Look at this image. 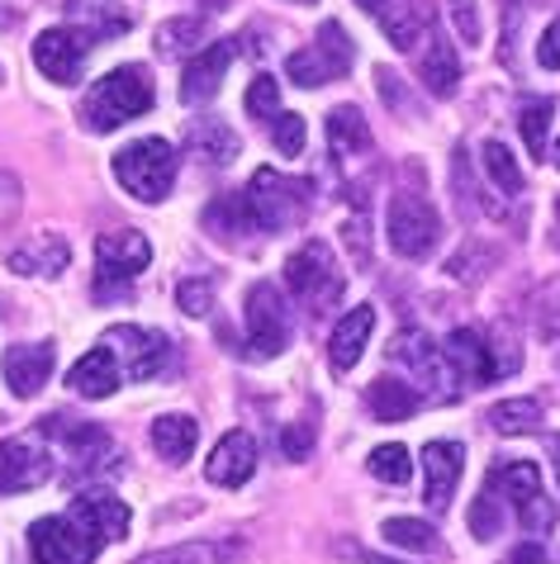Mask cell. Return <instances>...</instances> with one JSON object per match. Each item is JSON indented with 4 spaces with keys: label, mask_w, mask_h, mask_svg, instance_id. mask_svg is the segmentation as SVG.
<instances>
[{
    "label": "cell",
    "mask_w": 560,
    "mask_h": 564,
    "mask_svg": "<svg viewBox=\"0 0 560 564\" xmlns=\"http://www.w3.org/2000/svg\"><path fill=\"white\" fill-rule=\"evenodd\" d=\"M233 53H238V48H233V39H224V43H209L205 53H195L191 62H185V72H181V100L185 105H205V100L219 96Z\"/></svg>",
    "instance_id": "obj_19"
},
{
    "label": "cell",
    "mask_w": 560,
    "mask_h": 564,
    "mask_svg": "<svg viewBox=\"0 0 560 564\" xmlns=\"http://www.w3.org/2000/svg\"><path fill=\"white\" fill-rule=\"evenodd\" d=\"M489 427L499 436H523L541 427V403L537 399H504L489 409Z\"/></svg>",
    "instance_id": "obj_34"
},
{
    "label": "cell",
    "mask_w": 560,
    "mask_h": 564,
    "mask_svg": "<svg viewBox=\"0 0 560 564\" xmlns=\"http://www.w3.org/2000/svg\"><path fill=\"white\" fill-rule=\"evenodd\" d=\"M413 67H418V82L428 86V96H438V100L456 96V86H461V62H456V53H451L446 34H442V29L432 24V20H428L423 39H418V48H413Z\"/></svg>",
    "instance_id": "obj_15"
},
{
    "label": "cell",
    "mask_w": 560,
    "mask_h": 564,
    "mask_svg": "<svg viewBox=\"0 0 560 564\" xmlns=\"http://www.w3.org/2000/svg\"><path fill=\"white\" fill-rule=\"evenodd\" d=\"M556 242H560V199H556Z\"/></svg>",
    "instance_id": "obj_54"
},
{
    "label": "cell",
    "mask_w": 560,
    "mask_h": 564,
    "mask_svg": "<svg viewBox=\"0 0 560 564\" xmlns=\"http://www.w3.org/2000/svg\"><path fill=\"white\" fill-rule=\"evenodd\" d=\"M271 138H276V148L286 152V156H300L304 152V119L300 115H290V109H280V115L271 119Z\"/></svg>",
    "instance_id": "obj_42"
},
{
    "label": "cell",
    "mask_w": 560,
    "mask_h": 564,
    "mask_svg": "<svg viewBox=\"0 0 560 564\" xmlns=\"http://www.w3.org/2000/svg\"><path fill=\"white\" fill-rule=\"evenodd\" d=\"M72 517H76V522H82L100 545L129 536V508H123V498L105 494V489L76 494V498H72Z\"/></svg>",
    "instance_id": "obj_20"
},
{
    "label": "cell",
    "mask_w": 560,
    "mask_h": 564,
    "mask_svg": "<svg viewBox=\"0 0 560 564\" xmlns=\"http://www.w3.org/2000/svg\"><path fill=\"white\" fill-rule=\"evenodd\" d=\"M185 148H191L195 156H205V162H214V166H228L243 143L224 119H195L191 129H185Z\"/></svg>",
    "instance_id": "obj_29"
},
{
    "label": "cell",
    "mask_w": 560,
    "mask_h": 564,
    "mask_svg": "<svg viewBox=\"0 0 560 564\" xmlns=\"http://www.w3.org/2000/svg\"><path fill=\"white\" fill-rule=\"evenodd\" d=\"M527 10V0H508L504 10V57H513V39H518V14Z\"/></svg>",
    "instance_id": "obj_49"
},
{
    "label": "cell",
    "mask_w": 560,
    "mask_h": 564,
    "mask_svg": "<svg viewBox=\"0 0 560 564\" xmlns=\"http://www.w3.org/2000/svg\"><path fill=\"white\" fill-rule=\"evenodd\" d=\"M257 469V442L247 432H224V442L214 446V456L205 460V475L209 484H219V489H243L247 479H252Z\"/></svg>",
    "instance_id": "obj_21"
},
{
    "label": "cell",
    "mask_w": 560,
    "mask_h": 564,
    "mask_svg": "<svg viewBox=\"0 0 560 564\" xmlns=\"http://www.w3.org/2000/svg\"><path fill=\"white\" fill-rule=\"evenodd\" d=\"M176 304L191 313V318H205V313L214 308V285H209V280H181Z\"/></svg>",
    "instance_id": "obj_45"
},
{
    "label": "cell",
    "mask_w": 560,
    "mask_h": 564,
    "mask_svg": "<svg viewBox=\"0 0 560 564\" xmlns=\"http://www.w3.org/2000/svg\"><path fill=\"white\" fill-rule=\"evenodd\" d=\"M537 62H541L547 72L560 67V20H551V24H547V34H541V43H537Z\"/></svg>",
    "instance_id": "obj_48"
},
{
    "label": "cell",
    "mask_w": 560,
    "mask_h": 564,
    "mask_svg": "<svg viewBox=\"0 0 560 564\" xmlns=\"http://www.w3.org/2000/svg\"><path fill=\"white\" fill-rule=\"evenodd\" d=\"M53 360H57V347L53 341H29V347H10L0 370H6V384L14 399H34L53 375Z\"/></svg>",
    "instance_id": "obj_18"
},
{
    "label": "cell",
    "mask_w": 560,
    "mask_h": 564,
    "mask_svg": "<svg viewBox=\"0 0 560 564\" xmlns=\"http://www.w3.org/2000/svg\"><path fill=\"white\" fill-rule=\"evenodd\" d=\"M329 148L337 162H352V156H366L370 148H376V138H370V123L356 105H342L329 115Z\"/></svg>",
    "instance_id": "obj_27"
},
{
    "label": "cell",
    "mask_w": 560,
    "mask_h": 564,
    "mask_svg": "<svg viewBox=\"0 0 560 564\" xmlns=\"http://www.w3.org/2000/svg\"><path fill=\"white\" fill-rule=\"evenodd\" d=\"M14 214H20V181H14L10 171H0V228H6Z\"/></svg>",
    "instance_id": "obj_47"
},
{
    "label": "cell",
    "mask_w": 560,
    "mask_h": 564,
    "mask_svg": "<svg viewBox=\"0 0 560 564\" xmlns=\"http://www.w3.org/2000/svg\"><path fill=\"white\" fill-rule=\"evenodd\" d=\"M205 39H209V24L200 20V14H191V20H166V24L158 29V48H162L166 57L191 53V48H200Z\"/></svg>",
    "instance_id": "obj_37"
},
{
    "label": "cell",
    "mask_w": 560,
    "mask_h": 564,
    "mask_svg": "<svg viewBox=\"0 0 560 564\" xmlns=\"http://www.w3.org/2000/svg\"><path fill=\"white\" fill-rule=\"evenodd\" d=\"M148 109H152V76H148V67L129 62V67L105 72L100 82L90 86V96L82 105V119H86L90 133H110V129H119V123L148 115Z\"/></svg>",
    "instance_id": "obj_1"
},
{
    "label": "cell",
    "mask_w": 560,
    "mask_h": 564,
    "mask_svg": "<svg viewBox=\"0 0 560 564\" xmlns=\"http://www.w3.org/2000/svg\"><path fill=\"white\" fill-rule=\"evenodd\" d=\"M370 475H376L380 484H403V479H409L413 475V456H409V451H403V446H376V451H370Z\"/></svg>",
    "instance_id": "obj_39"
},
{
    "label": "cell",
    "mask_w": 560,
    "mask_h": 564,
    "mask_svg": "<svg viewBox=\"0 0 560 564\" xmlns=\"http://www.w3.org/2000/svg\"><path fill=\"white\" fill-rule=\"evenodd\" d=\"M356 6H362L366 14H376L385 39H390L399 53H413L418 39H423V29H428L423 10H418L413 0H356Z\"/></svg>",
    "instance_id": "obj_24"
},
{
    "label": "cell",
    "mask_w": 560,
    "mask_h": 564,
    "mask_svg": "<svg viewBox=\"0 0 560 564\" xmlns=\"http://www.w3.org/2000/svg\"><path fill=\"white\" fill-rule=\"evenodd\" d=\"M480 166H485L489 185H494V191H499L504 199H518V195H523V166H518V156H513L504 143H485V156H480Z\"/></svg>",
    "instance_id": "obj_33"
},
{
    "label": "cell",
    "mask_w": 560,
    "mask_h": 564,
    "mask_svg": "<svg viewBox=\"0 0 560 564\" xmlns=\"http://www.w3.org/2000/svg\"><path fill=\"white\" fill-rule=\"evenodd\" d=\"M286 347H290V308L271 280H257L247 290V356L276 360Z\"/></svg>",
    "instance_id": "obj_8"
},
{
    "label": "cell",
    "mask_w": 560,
    "mask_h": 564,
    "mask_svg": "<svg viewBox=\"0 0 560 564\" xmlns=\"http://www.w3.org/2000/svg\"><path fill=\"white\" fill-rule=\"evenodd\" d=\"M300 6H314V0H300Z\"/></svg>",
    "instance_id": "obj_56"
},
{
    "label": "cell",
    "mask_w": 560,
    "mask_h": 564,
    "mask_svg": "<svg viewBox=\"0 0 560 564\" xmlns=\"http://www.w3.org/2000/svg\"><path fill=\"white\" fill-rule=\"evenodd\" d=\"M286 285H290L294 304H300L309 318H329V313L337 308V300H342V290H347V280H342V271H337L333 247L314 238L286 261Z\"/></svg>",
    "instance_id": "obj_2"
},
{
    "label": "cell",
    "mask_w": 560,
    "mask_h": 564,
    "mask_svg": "<svg viewBox=\"0 0 560 564\" xmlns=\"http://www.w3.org/2000/svg\"><path fill=\"white\" fill-rule=\"evenodd\" d=\"M176 166L181 156L166 138H138V143L115 152V181L143 205H162L176 185Z\"/></svg>",
    "instance_id": "obj_3"
},
{
    "label": "cell",
    "mask_w": 560,
    "mask_h": 564,
    "mask_svg": "<svg viewBox=\"0 0 560 564\" xmlns=\"http://www.w3.org/2000/svg\"><path fill=\"white\" fill-rule=\"evenodd\" d=\"M380 536L399 545V551H413V555H432L438 551V531L428 522H413V517H390V522L380 527Z\"/></svg>",
    "instance_id": "obj_35"
},
{
    "label": "cell",
    "mask_w": 560,
    "mask_h": 564,
    "mask_svg": "<svg viewBox=\"0 0 560 564\" xmlns=\"http://www.w3.org/2000/svg\"><path fill=\"white\" fill-rule=\"evenodd\" d=\"M200 442V422L191 413H162L152 422V451L166 460V465H185L191 451Z\"/></svg>",
    "instance_id": "obj_28"
},
{
    "label": "cell",
    "mask_w": 560,
    "mask_h": 564,
    "mask_svg": "<svg viewBox=\"0 0 560 564\" xmlns=\"http://www.w3.org/2000/svg\"><path fill=\"white\" fill-rule=\"evenodd\" d=\"M205 228H209L219 242H238L243 232H257V228H252V214H247V205H243V195L214 199V205L205 209Z\"/></svg>",
    "instance_id": "obj_32"
},
{
    "label": "cell",
    "mask_w": 560,
    "mask_h": 564,
    "mask_svg": "<svg viewBox=\"0 0 560 564\" xmlns=\"http://www.w3.org/2000/svg\"><path fill=\"white\" fill-rule=\"evenodd\" d=\"M471 531H475V541H494L504 531V494L494 489L489 479H485V489H480V498L471 503Z\"/></svg>",
    "instance_id": "obj_38"
},
{
    "label": "cell",
    "mask_w": 560,
    "mask_h": 564,
    "mask_svg": "<svg viewBox=\"0 0 560 564\" xmlns=\"http://www.w3.org/2000/svg\"><path fill=\"white\" fill-rule=\"evenodd\" d=\"M195 6H205V10H228V6H238V0H195Z\"/></svg>",
    "instance_id": "obj_51"
},
{
    "label": "cell",
    "mask_w": 560,
    "mask_h": 564,
    "mask_svg": "<svg viewBox=\"0 0 560 564\" xmlns=\"http://www.w3.org/2000/svg\"><path fill=\"white\" fill-rule=\"evenodd\" d=\"M352 39H347V29L342 24H323L319 29V39L309 43V48L300 53H290L286 57V76L294 86H309V90H319V86H329L337 82V76H347L352 72Z\"/></svg>",
    "instance_id": "obj_7"
},
{
    "label": "cell",
    "mask_w": 560,
    "mask_h": 564,
    "mask_svg": "<svg viewBox=\"0 0 560 564\" xmlns=\"http://www.w3.org/2000/svg\"><path fill=\"white\" fill-rule=\"evenodd\" d=\"M489 261H494V252H489V247L485 242H465L461 247V252L456 257H451L446 261V275H456L461 280V285H480V275H485L489 271Z\"/></svg>",
    "instance_id": "obj_40"
},
{
    "label": "cell",
    "mask_w": 560,
    "mask_h": 564,
    "mask_svg": "<svg viewBox=\"0 0 560 564\" xmlns=\"http://www.w3.org/2000/svg\"><path fill=\"white\" fill-rule=\"evenodd\" d=\"M67 24L82 34L90 48L105 39H119V34H129V10L119 6V0H67Z\"/></svg>",
    "instance_id": "obj_22"
},
{
    "label": "cell",
    "mask_w": 560,
    "mask_h": 564,
    "mask_svg": "<svg viewBox=\"0 0 560 564\" xmlns=\"http://www.w3.org/2000/svg\"><path fill=\"white\" fill-rule=\"evenodd\" d=\"M370 333H376V304H356L352 313H342L337 327H333V337H329V360H333V370H352L356 360L366 356Z\"/></svg>",
    "instance_id": "obj_23"
},
{
    "label": "cell",
    "mask_w": 560,
    "mask_h": 564,
    "mask_svg": "<svg viewBox=\"0 0 560 564\" xmlns=\"http://www.w3.org/2000/svg\"><path fill=\"white\" fill-rule=\"evenodd\" d=\"M556 166H560V143H556Z\"/></svg>",
    "instance_id": "obj_55"
},
{
    "label": "cell",
    "mask_w": 560,
    "mask_h": 564,
    "mask_svg": "<svg viewBox=\"0 0 560 564\" xmlns=\"http://www.w3.org/2000/svg\"><path fill=\"white\" fill-rule=\"evenodd\" d=\"M152 261V242L143 232L123 228V232H100L96 242V300H119L129 294L133 275L148 271Z\"/></svg>",
    "instance_id": "obj_6"
},
{
    "label": "cell",
    "mask_w": 560,
    "mask_h": 564,
    "mask_svg": "<svg viewBox=\"0 0 560 564\" xmlns=\"http://www.w3.org/2000/svg\"><path fill=\"white\" fill-rule=\"evenodd\" d=\"M86 53H90V43L76 34L72 24H62V29H43L39 43H34V67L49 76V82L57 86H72V82H82V67H86Z\"/></svg>",
    "instance_id": "obj_13"
},
{
    "label": "cell",
    "mask_w": 560,
    "mask_h": 564,
    "mask_svg": "<svg viewBox=\"0 0 560 564\" xmlns=\"http://www.w3.org/2000/svg\"><path fill=\"white\" fill-rule=\"evenodd\" d=\"M366 564H399V560H390V555H366Z\"/></svg>",
    "instance_id": "obj_52"
},
{
    "label": "cell",
    "mask_w": 560,
    "mask_h": 564,
    "mask_svg": "<svg viewBox=\"0 0 560 564\" xmlns=\"http://www.w3.org/2000/svg\"><path fill=\"white\" fill-rule=\"evenodd\" d=\"M551 115H556V105L547 96H537V100H523L518 109V129H523V143L532 156H547V129H551Z\"/></svg>",
    "instance_id": "obj_36"
},
{
    "label": "cell",
    "mask_w": 560,
    "mask_h": 564,
    "mask_svg": "<svg viewBox=\"0 0 560 564\" xmlns=\"http://www.w3.org/2000/svg\"><path fill=\"white\" fill-rule=\"evenodd\" d=\"M547 555H541V545L532 541V545H518V551H513V564H541Z\"/></svg>",
    "instance_id": "obj_50"
},
{
    "label": "cell",
    "mask_w": 560,
    "mask_h": 564,
    "mask_svg": "<svg viewBox=\"0 0 560 564\" xmlns=\"http://www.w3.org/2000/svg\"><path fill=\"white\" fill-rule=\"evenodd\" d=\"M446 20L456 24V34H461L465 48H475V43H480V6H475V0H446Z\"/></svg>",
    "instance_id": "obj_44"
},
{
    "label": "cell",
    "mask_w": 560,
    "mask_h": 564,
    "mask_svg": "<svg viewBox=\"0 0 560 564\" xmlns=\"http://www.w3.org/2000/svg\"><path fill=\"white\" fill-rule=\"evenodd\" d=\"M376 86H380L385 105H390V109H399L403 119H423V109H418V100H413V96H403V86H399V72H390V67H376Z\"/></svg>",
    "instance_id": "obj_43"
},
{
    "label": "cell",
    "mask_w": 560,
    "mask_h": 564,
    "mask_svg": "<svg viewBox=\"0 0 560 564\" xmlns=\"http://www.w3.org/2000/svg\"><path fill=\"white\" fill-rule=\"evenodd\" d=\"M72 261V242L62 238V232H39V238H29L24 247H14L10 252V271L20 275H62Z\"/></svg>",
    "instance_id": "obj_25"
},
{
    "label": "cell",
    "mask_w": 560,
    "mask_h": 564,
    "mask_svg": "<svg viewBox=\"0 0 560 564\" xmlns=\"http://www.w3.org/2000/svg\"><path fill=\"white\" fill-rule=\"evenodd\" d=\"M461 469H465V446L461 442H428L423 446V503L432 512H446L451 508V494L461 484Z\"/></svg>",
    "instance_id": "obj_17"
},
{
    "label": "cell",
    "mask_w": 560,
    "mask_h": 564,
    "mask_svg": "<svg viewBox=\"0 0 560 564\" xmlns=\"http://www.w3.org/2000/svg\"><path fill=\"white\" fill-rule=\"evenodd\" d=\"M67 384H72L82 399H110L115 389H119V360H115V351L105 347V341H100L96 351H86V356L72 366Z\"/></svg>",
    "instance_id": "obj_26"
},
{
    "label": "cell",
    "mask_w": 560,
    "mask_h": 564,
    "mask_svg": "<svg viewBox=\"0 0 560 564\" xmlns=\"http://www.w3.org/2000/svg\"><path fill=\"white\" fill-rule=\"evenodd\" d=\"M247 115L252 119H276L280 115V86H276V76H252V86H247Z\"/></svg>",
    "instance_id": "obj_41"
},
{
    "label": "cell",
    "mask_w": 560,
    "mask_h": 564,
    "mask_svg": "<svg viewBox=\"0 0 560 564\" xmlns=\"http://www.w3.org/2000/svg\"><path fill=\"white\" fill-rule=\"evenodd\" d=\"M390 356L399 360V366L413 370V384H423V394L432 403H451V399H456L461 380H456V370H451V360H446V347H438L428 333H399Z\"/></svg>",
    "instance_id": "obj_9"
},
{
    "label": "cell",
    "mask_w": 560,
    "mask_h": 564,
    "mask_svg": "<svg viewBox=\"0 0 560 564\" xmlns=\"http://www.w3.org/2000/svg\"><path fill=\"white\" fill-rule=\"evenodd\" d=\"M105 347L115 351V360L129 370V380H158L171 360V341L152 327H133V323H119L105 333Z\"/></svg>",
    "instance_id": "obj_11"
},
{
    "label": "cell",
    "mask_w": 560,
    "mask_h": 564,
    "mask_svg": "<svg viewBox=\"0 0 560 564\" xmlns=\"http://www.w3.org/2000/svg\"><path fill=\"white\" fill-rule=\"evenodd\" d=\"M53 479V456L34 436H14L0 442V494H29Z\"/></svg>",
    "instance_id": "obj_14"
},
{
    "label": "cell",
    "mask_w": 560,
    "mask_h": 564,
    "mask_svg": "<svg viewBox=\"0 0 560 564\" xmlns=\"http://www.w3.org/2000/svg\"><path fill=\"white\" fill-rule=\"evenodd\" d=\"M366 403H370V413H376V422H403V417H413V409L423 403V394H418L413 384L395 380V375H385V380L370 384Z\"/></svg>",
    "instance_id": "obj_31"
},
{
    "label": "cell",
    "mask_w": 560,
    "mask_h": 564,
    "mask_svg": "<svg viewBox=\"0 0 560 564\" xmlns=\"http://www.w3.org/2000/svg\"><path fill=\"white\" fill-rule=\"evenodd\" d=\"M446 360H451V370H456V380H465V384H494L499 375L513 370L508 360L494 356L489 337L480 333V327H456V333L446 337Z\"/></svg>",
    "instance_id": "obj_12"
},
{
    "label": "cell",
    "mask_w": 560,
    "mask_h": 564,
    "mask_svg": "<svg viewBox=\"0 0 560 564\" xmlns=\"http://www.w3.org/2000/svg\"><path fill=\"white\" fill-rule=\"evenodd\" d=\"M280 451H286L290 460H304L309 451H314V427H309V422H294V427H286V436H280Z\"/></svg>",
    "instance_id": "obj_46"
},
{
    "label": "cell",
    "mask_w": 560,
    "mask_h": 564,
    "mask_svg": "<svg viewBox=\"0 0 560 564\" xmlns=\"http://www.w3.org/2000/svg\"><path fill=\"white\" fill-rule=\"evenodd\" d=\"M105 545L76 522V517H39L29 527V555L34 564H90Z\"/></svg>",
    "instance_id": "obj_10"
},
{
    "label": "cell",
    "mask_w": 560,
    "mask_h": 564,
    "mask_svg": "<svg viewBox=\"0 0 560 564\" xmlns=\"http://www.w3.org/2000/svg\"><path fill=\"white\" fill-rule=\"evenodd\" d=\"M43 436H53V442L67 451L72 465L82 469H96L100 460H110L115 456V446H110V436H105L96 422H76V417H43Z\"/></svg>",
    "instance_id": "obj_16"
},
{
    "label": "cell",
    "mask_w": 560,
    "mask_h": 564,
    "mask_svg": "<svg viewBox=\"0 0 560 564\" xmlns=\"http://www.w3.org/2000/svg\"><path fill=\"white\" fill-rule=\"evenodd\" d=\"M243 205L252 214V228L257 232H286V228H300L304 214H309V181H290L280 171L261 166L243 191Z\"/></svg>",
    "instance_id": "obj_5"
},
{
    "label": "cell",
    "mask_w": 560,
    "mask_h": 564,
    "mask_svg": "<svg viewBox=\"0 0 560 564\" xmlns=\"http://www.w3.org/2000/svg\"><path fill=\"white\" fill-rule=\"evenodd\" d=\"M489 484L504 494V503H513V508L523 512L541 494V469L532 460H499V465L489 469Z\"/></svg>",
    "instance_id": "obj_30"
},
{
    "label": "cell",
    "mask_w": 560,
    "mask_h": 564,
    "mask_svg": "<svg viewBox=\"0 0 560 564\" xmlns=\"http://www.w3.org/2000/svg\"><path fill=\"white\" fill-rule=\"evenodd\" d=\"M551 456H556V475H560V442H551Z\"/></svg>",
    "instance_id": "obj_53"
},
{
    "label": "cell",
    "mask_w": 560,
    "mask_h": 564,
    "mask_svg": "<svg viewBox=\"0 0 560 564\" xmlns=\"http://www.w3.org/2000/svg\"><path fill=\"white\" fill-rule=\"evenodd\" d=\"M385 238L399 261H428L442 242V214L432 209V199L423 191L399 185L390 195V218H385Z\"/></svg>",
    "instance_id": "obj_4"
}]
</instances>
